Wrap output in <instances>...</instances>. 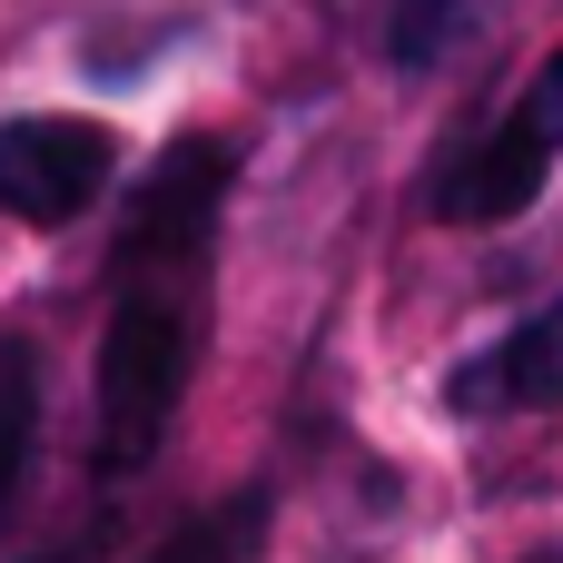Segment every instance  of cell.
<instances>
[{
	"instance_id": "1",
	"label": "cell",
	"mask_w": 563,
	"mask_h": 563,
	"mask_svg": "<svg viewBox=\"0 0 563 563\" xmlns=\"http://www.w3.org/2000/svg\"><path fill=\"white\" fill-rule=\"evenodd\" d=\"M188 277H129L119 307H109V336H99V465L109 475H139L188 396V356H198V327H188Z\"/></svg>"
},
{
	"instance_id": "2",
	"label": "cell",
	"mask_w": 563,
	"mask_h": 563,
	"mask_svg": "<svg viewBox=\"0 0 563 563\" xmlns=\"http://www.w3.org/2000/svg\"><path fill=\"white\" fill-rule=\"evenodd\" d=\"M218 198H228V148L218 139H188L148 168L139 208H129V238H119V277H188L208 257V228H218Z\"/></svg>"
},
{
	"instance_id": "7",
	"label": "cell",
	"mask_w": 563,
	"mask_h": 563,
	"mask_svg": "<svg viewBox=\"0 0 563 563\" xmlns=\"http://www.w3.org/2000/svg\"><path fill=\"white\" fill-rule=\"evenodd\" d=\"M30 445H40V356L20 336H0V515L30 475Z\"/></svg>"
},
{
	"instance_id": "4",
	"label": "cell",
	"mask_w": 563,
	"mask_h": 563,
	"mask_svg": "<svg viewBox=\"0 0 563 563\" xmlns=\"http://www.w3.org/2000/svg\"><path fill=\"white\" fill-rule=\"evenodd\" d=\"M544 178H554V139L525 119V109H505L485 139H465L445 168H435V218L445 228H505V218H525L534 198H544Z\"/></svg>"
},
{
	"instance_id": "3",
	"label": "cell",
	"mask_w": 563,
	"mask_h": 563,
	"mask_svg": "<svg viewBox=\"0 0 563 563\" xmlns=\"http://www.w3.org/2000/svg\"><path fill=\"white\" fill-rule=\"evenodd\" d=\"M119 148L99 119H10L0 129V208L20 228H69L109 188Z\"/></svg>"
},
{
	"instance_id": "10",
	"label": "cell",
	"mask_w": 563,
	"mask_h": 563,
	"mask_svg": "<svg viewBox=\"0 0 563 563\" xmlns=\"http://www.w3.org/2000/svg\"><path fill=\"white\" fill-rule=\"evenodd\" d=\"M89 554H99V544H69V554H30V563H89Z\"/></svg>"
},
{
	"instance_id": "6",
	"label": "cell",
	"mask_w": 563,
	"mask_h": 563,
	"mask_svg": "<svg viewBox=\"0 0 563 563\" xmlns=\"http://www.w3.org/2000/svg\"><path fill=\"white\" fill-rule=\"evenodd\" d=\"M336 10H346L356 40H366L386 69H406V79L455 69V59L495 30V0H336Z\"/></svg>"
},
{
	"instance_id": "8",
	"label": "cell",
	"mask_w": 563,
	"mask_h": 563,
	"mask_svg": "<svg viewBox=\"0 0 563 563\" xmlns=\"http://www.w3.org/2000/svg\"><path fill=\"white\" fill-rule=\"evenodd\" d=\"M267 554V495H238L218 515H198L188 534H168L148 563H257Z\"/></svg>"
},
{
	"instance_id": "9",
	"label": "cell",
	"mask_w": 563,
	"mask_h": 563,
	"mask_svg": "<svg viewBox=\"0 0 563 563\" xmlns=\"http://www.w3.org/2000/svg\"><path fill=\"white\" fill-rule=\"evenodd\" d=\"M515 109H525V119H534V129L563 148V49H544V69L525 79V99H515Z\"/></svg>"
},
{
	"instance_id": "5",
	"label": "cell",
	"mask_w": 563,
	"mask_h": 563,
	"mask_svg": "<svg viewBox=\"0 0 563 563\" xmlns=\"http://www.w3.org/2000/svg\"><path fill=\"white\" fill-rule=\"evenodd\" d=\"M465 416H544V406H563V297H544L515 336H495L455 386H445Z\"/></svg>"
},
{
	"instance_id": "11",
	"label": "cell",
	"mask_w": 563,
	"mask_h": 563,
	"mask_svg": "<svg viewBox=\"0 0 563 563\" xmlns=\"http://www.w3.org/2000/svg\"><path fill=\"white\" fill-rule=\"evenodd\" d=\"M525 563H563V554H525Z\"/></svg>"
}]
</instances>
